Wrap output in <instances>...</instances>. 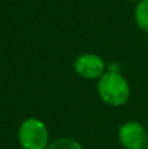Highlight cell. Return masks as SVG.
<instances>
[{"mask_svg":"<svg viewBox=\"0 0 148 149\" xmlns=\"http://www.w3.org/2000/svg\"><path fill=\"white\" fill-rule=\"evenodd\" d=\"M97 92L102 102L119 107L130 98V85L121 72L106 71L97 82Z\"/></svg>","mask_w":148,"mask_h":149,"instance_id":"obj_1","label":"cell"},{"mask_svg":"<svg viewBox=\"0 0 148 149\" xmlns=\"http://www.w3.org/2000/svg\"><path fill=\"white\" fill-rule=\"evenodd\" d=\"M17 139L22 149H47L50 145L49 130L43 122L37 118H28L21 122Z\"/></svg>","mask_w":148,"mask_h":149,"instance_id":"obj_2","label":"cell"},{"mask_svg":"<svg viewBox=\"0 0 148 149\" xmlns=\"http://www.w3.org/2000/svg\"><path fill=\"white\" fill-rule=\"evenodd\" d=\"M135 24L142 31L148 33V0H140L136 3L134 10Z\"/></svg>","mask_w":148,"mask_h":149,"instance_id":"obj_5","label":"cell"},{"mask_svg":"<svg viewBox=\"0 0 148 149\" xmlns=\"http://www.w3.org/2000/svg\"><path fill=\"white\" fill-rule=\"evenodd\" d=\"M47 149H84L83 145L71 137H60L57 139L47 147Z\"/></svg>","mask_w":148,"mask_h":149,"instance_id":"obj_6","label":"cell"},{"mask_svg":"<svg viewBox=\"0 0 148 149\" xmlns=\"http://www.w3.org/2000/svg\"><path fill=\"white\" fill-rule=\"evenodd\" d=\"M128 1H136L138 3V1H140V0H128Z\"/></svg>","mask_w":148,"mask_h":149,"instance_id":"obj_7","label":"cell"},{"mask_svg":"<svg viewBox=\"0 0 148 149\" xmlns=\"http://www.w3.org/2000/svg\"><path fill=\"white\" fill-rule=\"evenodd\" d=\"M118 137L125 149H148V132L139 122L123 123L118 130Z\"/></svg>","mask_w":148,"mask_h":149,"instance_id":"obj_3","label":"cell"},{"mask_svg":"<svg viewBox=\"0 0 148 149\" xmlns=\"http://www.w3.org/2000/svg\"><path fill=\"white\" fill-rule=\"evenodd\" d=\"M106 64L101 56L92 52L81 54L73 62V70L80 77L87 80L100 79L106 72Z\"/></svg>","mask_w":148,"mask_h":149,"instance_id":"obj_4","label":"cell"}]
</instances>
